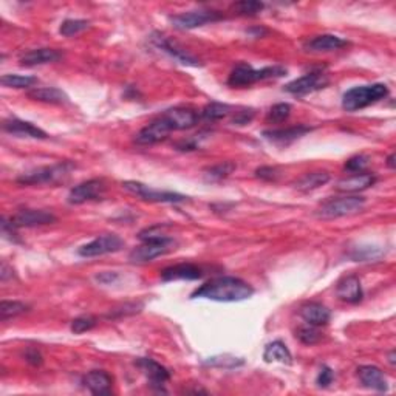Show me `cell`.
<instances>
[{
	"mask_svg": "<svg viewBox=\"0 0 396 396\" xmlns=\"http://www.w3.org/2000/svg\"><path fill=\"white\" fill-rule=\"evenodd\" d=\"M254 294V288L247 282L232 278V275H223L216 278L197 288L191 294V299H207L213 302H242L247 300Z\"/></svg>",
	"mask_w": 396,
	"mask_h": 396,
	"instance_id": "cell-1",
	"label": "cell"
},
{
	"mask_svg": "<svg viewBox=\"0 0 396 396\" xmlns=\"http://www.w3.org/2000/svg\"><path fill=\"white\" fill-rule=\"evenodd\" d=\"M143 240V244L136 247L129 254V260L132 263H147L160 256L167 254L175 247V240L172 237L163 232L161 226H154L140 232L138 236Z\"/></svg>",
	"mask_w": 396,
	"mask_h": 396,
	"instance_id": "cell-2",
	"label": "cell"
},
{
	"mask_svg": "<svg viewBox=\"0 0 396 396\" xmlns=\"http://www.w3.org/2000/svg\"><path fill=\"white\" fill-rule=\"evenodd\" d=\"M285 74L286 68L280 65L263 67L260 70H256V68H253L251 65L240 64L231 72L228 78V85L234 87V89H243V87H249L256 83H259V81L282 78L285 76Z\"/></svg>",
	"mask_w": 396,
	"mask_h": 396,
	"instance_id": "cell-3",
	"label": "cell"
},
{
	"mask_svg": "<svg viewBox=\"0 0 396 396\" xmlns=\"http://www.w3.org/2000/svg\"><path fill=\"white\" fill-rule=\"evenodd\" d=\"M388 95V87L386 84H370L357 85L345 92L342 98V107L347 112H356L372 105Z\"/></svg>",
	"mask_w": 396,
	"mask_h": 396,
	"instance_id": "cell-4",
	"label": "cell"
},
{
	"mask_svg": "<svg viewBox=\"0 0 396 396\" xmlns=\"http://www.w3.org/2000/svg\"><path fill=\"white\" fill-rule=\"evenodd\" d=\"M74 166L72 163H59L53 166H43L33 169V171L22 174L17 178V183L22 186H42V185H56L64 181L70 175Z\"/></svg>",
	"mask_w": 396,
	"mask_h": 396,
	"instance_id": "cell-5",
	"label": "cell"
},
{
	"mask_svg": "<svg viewBox=\"0 0 396 396\" xmlns=\"http://www.w3.org/2000/svg\"><path fill=\"white\" fill-rule=\"evenodd\" d=\"M366 206V198L362 197H337L326 200L322 206L319 207L316 216L324 220H333V218H341L355 216V213L361 212Z\"/></svg>",
	"mask_w": 396,
	"mask_h": 396,
	"instance_id": "cell-6",
	"label": "cell"
},
{
	"mask_svg": "<svg viewBox=\"0 0 396 396\" xmlns=\"http://www.w3.org/2000/svg\"><path fill=\"white\" fill-rule=\"evenodd\" d=\"M123 187L127 192L134 194L138 198H141L144 201H152V203H181V201H186L189 198L178 192L152 189V187L140 183V181H124Z\"/></svg>",
	"mask_w": 396,
	"mask_h": 396,
	"instance_id": "cell-7",
	"label": "cell"
},
{
	"mask_svg": "<svg viewBox=\"0 0 396 396\" xmlns=\"http://www.w3.org/2000/svg\"><path fill=\"white\" fill-rule=\"evenodd\" d=\"M223 16L220 14L218 11L213 10H194V11H186L180 12V14L171 16V23L177 30H194L198 27H203L206 23H212L217 21H222Z\"/></svg>",
	"mask_w": 396,
	"mask_h": 396,
	"instance_id": "cell-8",
	"label": "cell"
},
{
	"mask_svg": "<svg viewBox=\"0 0 396 396\" xmlns=\"http://www.w3.org/2000/svg\"><path fill=\"white\" fill-rule=\"evenodd\" d=\"M124 248V240L116 234H105L101 236L95 240L84 244L78 249V254L81 257H85V259H90V257H98V256H105L112 253H118Z\"/></svg>",
	"mask_w": 396,
	"mask_h": 396,
	"instance_id": "cell-9",
	"label": "cell"
},
{
	"mask_svg": "<svg viewBox=\"0 0 396 396\" xmlns=\"http://www.w3.org/2000/svg\"><path fill=\"white\" fill-rule=\"evenodd\" d=\"M150 42L154 43L156 48H160L161 52L167 53L171 58H174L177 62L187 67H201L200 59H197L196 56H192L189 52H186L185 48H181L178 43H175L172 39H169L167 36L161 33H154L150 36Z\"/></svg>",
	"mask_w": 396,
	"mask_h": 396,
	"instance_id": "cell-10",
	"label": "cell"
},
{
	"mask_svg": "<svg viewBox=\"0 0 396 396\" xmlns=\"http://www.w3.org/2000/svg\"><path fill=\"white\" fill-rule=\"evenodd\" d=\"M107 186L104 180L93 178L89 181H84L78 186H74L73 189L68 194V203L70 205H84L89 201H98L103 200L105 196Z\"/></svg>",
	"mask_w": 396,
	"mask_h": 396,
	"instance_id": "cell-11",
	"label": "cell"
},
{
	"mask_svg": "<svg viewBox=\"0 0 396 396\" xmlns=\"http://www.w3.org/2000/svg\"><path fill=\"white\" fill-rule=\"evenodd\" d=\"M160 116L165 119L166 124L169 125V129L172 132L189 130L192 127H196L200 119L198 113L191 109V107H174V109L163 112Z\"/></svg>",
	"mask_w": 396,
	"mask_h": 396,
	"instance_id": "cell-12",
	"label": "cell"
},
{
	"mask_svg": "<svg viewBox=\"0 0 396 396\" xmlns=\"http://www.w3.org/2000/svg\"><path fill=\"white\" fill-rule=\"evenodd\" d=\"M329 84V78L324 72H311L306 73L305 76L291 81L290 84L285 85V92L291 93L294 96H305L308 93L324 89Z\"/></svg>",
	"mask_w": 396,
	"mask_h": 396,
	"instance_id": "cell-13",
	"label": "cell"
},
{
	"mask_svg": "<svg viewBox=\"0 0 396 396\" xmlns=\"http://www.w3.org/2000/svg\"><path fill=\"white\" fill-rule=\"evenodd\" d=\"M10 220L16 228H36V226L54 223L56 217L52 212L43 209H21Z\"/></svg>",
	"mask_w": 396,
	"mask_h": 396,
	"instance_id": "cell-14",
	"label": "cell"
},
{
	"mask_svg": "<svg viewBox=\"0 0 396 396\" xmlns=\"http://www.w3.org/2000/svg\"><path fill=\"white\" fill-rule=\"evenodd\" d=\"M171 132L172 130L169 129L165 119L158 115L155 119H152L146 127L138 132L135 136V143L141 144V146H152V144L166 140Z\"/></svg>",
	"mask_w": 396,
	"mask_h": 396,
	"instance_id": "cell-15",
	"label": "cell"
},
{
	"mask_svg": "<svg viewBox=\"0 0 396 396\" xmlns=\"http://www.w3.org/2000/svg\"><path fill=\"white\" fill-rule=\"evenodd\" d=\"M136 367L141 370L144 376L149 379L150 384L154 387H158V390L165 392L163 390V386L171 379V373H169V370L166 367H163L161 364L150 359V357H140V359L136 361Z\"/></svg>",
	"mask_w": 396,
	"mask_h": 396,
	"instance_id": "cell-16",
	"label": "cell"
},
{
	"mask_svg": "<svg viewBox=\"0 0 396 396\" xmlns=\"http://www.w3.org/2000/svg\"><path fill=\"white\" fill-rule=\"evenodd\" d=\"M2 129L12 136L17 138H33V140H47L48 135L42 129L36 127L34 124L28 121H22V119L11 118L6 119L2 124Z\"/></svg>",
	"mask_w": 396,
	"mask_h": 396,
	"instance_id": "cell-17",
	"label": "cell"
},
{
	"mask_svg": "<svg viewBox=\"0 0 396 396\" xmlns=\"http://www.w3.org/2000/svg\"><path fill=\"white\" fill-rule=\"evenodd\" d=\"M311 130L313 129L308 127V125L299 124V125H293V127H286V129L265 130L263 132V136H265L268 141L278 144V146H288V144H291L296 140H299V138L310 134Z\"/></svg>",
	"mask_w": 396,
	"mask_h": 396,
	"instance_id": "cell-18",
	"label": "cell"
},
{
	"mask_svg": "<svg viewBox=\"0 0 396 396\" xmlns=\"http://www.w3.org/2000/svg\"><path fill=\"white\" fill-rule=\"evenodd\" d=\"M64 58V53L54 48H36L27 52L21 56L19 64L22 67H36V65H45L53 64Z\"/></svg>",
	"mask_w": 396,
	"mask_h": 396,
	"instance_id": "cell-19",
	"label": "cell"
},
{
	"mask_svg": "<svg viewBox=\"0 0 396 396\" xmlns=\"http://www.w3.org/2000/svg\"><path fill=\"white\" fill-rule=\"evenodd\" d=\"M357 378H359L361 384L364 387L370 388V390L376 392H387L388 390V381L386 378L384 372L375 366H362L357 368Z\"/></svg>",
	"mask_w": 396,
	"mask_h": 396,
	"instance_id": "cell-20",
	"label": "cell"
},
{
	"mask_svg": "<svg viewBox=\"0 0 396 396\" xmlns=\"http://www.w3.org/2000/svg\"><path fill=\"white\" fill-rule=\"evenodd\" d=\"M205 275L203 269L194 263H178L161 271V279L165 282L174 280H198Z\"/></svg>",
	"mask_w": 396,
	"mask_h": 396,
	"instance_id": "cell-21",
	"label": "cell"
},
{
	"mask_svg": "<svg viewBox=\"0 0 396 396\" xmlns=\"http://www.w3.org/2000/svg\"><path fill=\"white\" fill-rule=\"evenodd\" d=\"M300 317L305 320L306 324L314 326H322L330 322L331 313L325 305L319 304V302H306L300 306L299 310Z\"/></svg>",
	"mask_w": 396,
	"mask_h": 396,
	"instance_id": "cell-22",
	"label": "cell"
},
{
	"mask_svg": "<svg viewBox=\"0 0 396 396\" xmlns=\"http://www.w3.org/2000/svg\"><path fill=\"white\" fill-rule=\"evenodd\" d=\"M375 183L376 177L373 174L361 172L348 175V177L339 180L336 183V189L339 192H361L368 189V187H372Z\"/></svg>",
	"mask_w": 396,
	"mask_h": 396,
	"instance_id": "cell-23",
	"label": "cell"
},
{
	"mask_svg": "<svg viewBox=\"0 0 396 396\" xmlns=\"http://www.w3.org/2000/svg\"><path fill=\"white\" fill-rule=\"evenodd\" d=\"M83 384L93 395H112L113 378L105 370H92L84 376Z\"/></svg>",
	"mask_w": 396,
	"mask_h": 396,
	"instance_id": "cell-24",
	"label": "cell"
},
{
	"mask_svg": "<svg viewBox=\"0 0 396 396\" xmlns=\"http://www.w3.org/2000/svg\"><path fill=\"white\" fill-rule=\"evenodd\" d=\"M348 45V41L342 39V37L335 34H320L313 37L311 41L305 43V50L311 53H325V52H335V50H341Z\"/></svg>",
	"mask_w": 396,
	"mask_h": 396,
	"instance_id": "cell-25",
	"label": "cell"
},
{
	"mask_svg": "<svg viewBox=\"0 0 396 396\" xmlns=\"http://www.w3.org/2000/svg\"><path fill=\"white\" fill-rule=\"evenodd\" d=\"M336 294L339 299L347 302V304H357V302H361L364 293L359 279H357L356 275H347V278H344L337 284Z\"/></svg>",
	"mask_w": 396,
	"mask_h": 396,
	"instance_id": "cell-26",
	"label": "cell"
},
{
	"mask_svg": "<svg viewBox=\"0 0 396 396\" xmlns=\"http://www.w3.org/2000/svg\"><path fill=\"white\" fill-rule=\"evenodd\" d=\"M27 95L30 99L39 101V103L45 104L62 105L70 103V98L67 96V93L58 89V87H41V89L34 87V89H31Z\"/></svg>",
	"mask_w": 396,
	"mask_h": 396,
	"instance_id": "cell-27",
	"label": "cell"
},
{
	"mask_svg": "<svg viewBox=\"0 0 396 396\" xmlns=\"http://www.w3.org/2000/svg\"><path fill=\"white\" fill-rule=\"evenodd\" d=\"M263 359L265 362L271 364V362H280L285 364V366H290L293 362V356L291 351L288 350L286 345L282 341H274L271 344H268L265 347V351H263Z\"/></svg>",
	"mask_w": 396,
	"mask_h": 396,
	"instance_id": "cell-28",
	"label": "cell"
},
{
	"mask_svg": "<svg viewBox=\"0 0 396 396\" xmlns=\"http://www.w3.org/2000/svg\"><path fill=\"white\" fill-rule=\"evenodd\" d=\"M329 181H330L329 172H325V171L310 172V174H305L300 180H298L296 189L300 192H311L314 189H319L320 186L326 185Z\"/></svg>",
	"mask_w": 396,
	"mask_h": 396,
	"instance_id": "cell-29",
	"label": "cell"
},
{
	"mask_svg": "<svg viewBox=\"0 0 396 396\" xmlns=\"http://www.w3.org/2000/svg\"><path fill=\"white\" fill-rule=\"evenodd\" d=\"M236 171V165L231 161L218 163L216 166L207 167L205 171V180L206 181H220L228 178L229 175Z\"/></svg>",
	"mask_w": 396,
	"mask_h": 396,
	"instance_id": "cell-30",
	"label": "cell"
},
{
	"mask_svg": "<svg viewBox=\"0 0 396 396\" xmlns=\"http://www.w3.org/2000/svg\"><path fill=\"white\" fill-rule=\"evenodd\" d=\"M231 113H232L231 105L223 103H211L201 110V118L206 119V121H218V119L229 116Z\"/></svg>",
	"mask_w": 396,
	"mask_h": 396,
	"instance_id": "cell-31",
	"label": "cell"
},
{
	"mask_svg": "<svg viewBox=\"0 0 396 396\" xmlns=\"http://www.w3.org/2000/svg\"><path fill=\"white\" fill-rule=\"evenodd\" d=\"M28 311V305H25L23 302L19 300H2L0 304V319L8 320L11 317H17L21 314Z\"/></svg>",
	"mask_w": 396,
	"mask_h": 396,
	"instance_id": "cell-32",
	"label": "cell"
},
{
	"mask_svg": "<svg viewBox=\"0 0 396 396\" xmlns=\"http://www.w3.org/2000/svg\"><path fill=\"white\" fill-rule=\"evenodd\" d=\"M0 83L8 89H30L37 83V79L34 76H22V74H3Z\"/></svg>",
	"mask_w": 396,
	"mask_h": 396,
	"instance_id": "cell-33",
	"label": "cell"
},
{
	"mask_svg": "<svg viewBox=\"0 0 396 396\" xmlns=\"http://www.w3.org/2000/svg\"><path fill=\"white\" fill-rule=\"evenodd\" d=\"M89 21H83V19H67V21L61 23L59 33L65 37H72L83 33V31L89 28Z\"/></svg>",
	"mask_w": 396,
	"mask_h": 396,
	"instance_id": "cell-34",
	"label": "cell"
},
{
	"mask_svg": "<svg viewBox=\"0 0 396 396\" xmlns=\"http://www.w3.org/2000/svg\"><path fill=\"white\" fill-rule=\"evenodd\" d=\"M296 337L302 344L314 345V344H317L320 339H322V333L319 331V326L306 324L304 326H300V329L296 331Z\"/></svg>",
	"mask_w": 396,
	"mask_h": 396,
	"instance_id": "cell-35",
	"label": "cell"
},
{
	"mask_svg": "<svg viewBox=\"0 0 396 396\" xmlns=\"http://www.w3.org/2000/svg\"><path fill=\"white\" fill-rule=\"evenodd\" d=\"M290 115H291V105L286 103H280L269 109L268 115H267V121L269 124H280V123L286 121V119L290 118Z\"/></svg>",
	"mask_w": 396,
	"mask_h": 396,
	"instance_id": "cell-36",
	"label": "cell"
},
{
	"mask_svg": "<svg viewBox=\"0 0 396 396\" xmlns=\"http://www.w3.org/2000/svg\"><path fill=\"white\" fill-rule=\"evenodd\" d=\"M263 8H265V5L262 2H254V0H244V2L234 5V10L240 16H257Z\"/></svg>",
	"mask_w": 396,
	"mask_h": 396,
	"instance_id": "cell-37",
	"label": "cell"
},
{
	"mask_svg": "<svg viewBox=\"0 0 396 396\" xmlns=\"http://www.w3.org/2000/svg\"><path fill=\"white\" fill-rule=\"evenodd\" d=\"M207 366H213V367H223V368H234L243 364V359L240 357H234V356H213L209 357V361H206Z\"/></svg>",
	"mask_w": 396,
	"mask_h": 396,
	"instance_id": "cell-38",
	"label": "cell"
},
{
	"mask_svg": "<svg viewBox=\"0 0 396 396\" xmlns=\"http://www.w3.org/2000/svg\"><path fill=\"white\" fill-rule=\"evenodd\" d=\"M96 326V319L92 316H81L72 322V331L74 335H83L85 331H90Z\"/></svg>",
	"mask_w": 396,
	"mask_h": 396,
	"instance_id": "cell-39",
	"label": "cell"
},
{
	"mask_svg": "<svg viewBox=\"0 0 396 396\" xmlns=\"http://www.w3.org/2000/svg\"><path fill=\"white\" fill-rule=\"evenodd\" d=\"M367 166H368V156L356 155V156H351V158L345 163V171L353 172V174H361L366 171Z\"/></svg>",
	"mask_w": 396,
	"mask_h": 396,
	"instance_id": "cell-40",
	"label": "cell"
},
{
	"mask_svg": "<svg viewBox=\"0 0 396 396\" xmlns=\"http://www.w3.org/2000/svg\"><path fill=\"white\" fill-rule=\"evenodd\" d=\"M333 379H335V372H333V370H331L330 367L324 366L322 368H320V372H319V375H317L316 384H317V387H320V388H326V387H329V386L331 384Z\"/></svg>",
	"mask_w": 396,
	"mask_h": 396,
	"instance_id": "cell-41",
	"label": "cell"
},
{
	"mask_svg": "<svg viewBox=\"0 0 396 396\" xmlns=\"http://www.w3.org/2000/svg\"><path fill=\"white\" fill-rule=\"evenodd\" d=\"M256 177L260 180H265V181H275L280 177V172H279V169H275V167L263 166V167L257 169Z\"/></svg>",
	"mask_w": 396,
	"mask_h": 396,
	"instance_id": "cell-42",
	"label": "cell"
},
{
	"mask_svg": "<svg viewBox=\"0 0 396 396\" xmlns=\"http://www.w3.org/2000/svg\"><path fill=\"white\" fill-rule=\"evenodd\" d=\"M256 112L253 109H242L236 112L234 118H232V124L236 125H247L248 123L253 121Z\"/></svg>",
	"mask_w": 396,
	"mask_h": 396,
	"instance_id": "cell-43",
	"label": "cell"
},
{
	"mask_svg": "<svg viewBox=\"0 0 396 396\" xmlns=\"http://www.w3.org/2000/svg\"><path fill=\"white\" fill-rule=\"evenodd\" d=\"M16 226L11 223V220L2 218V234L8 238L11 242H17V234H16Z\"/></svg>",
	"mask_w": 396,
	"mask_h": 396,
	"instance_id": "cell-44",
	"label": "cell"
},
{
	"mask_svg": "<svg viewBox=\"0 0 396 396\" xmlns=\"http://www.w3.org/2000/svg\"><path fill=\"white\" fill-rule=\"evenodd\" d=\"M25 359H27L30 364H33V366H41L42 355L37 350L30 348V350H27V353H25Z\"/></svg>",
	"mask_w": 396,
	"mask_h": 396,
	"instance_id": "cell-45",
	"label": "cell"
},
{
	"mask_svg": "<svg viewBox=\"0 0 396 396\" xmlns=\"http://www.w3.org/2000/svg\"><path fill=\"white\" fill-rule=\"evenodd\" d=\"M116 279H118V274H116V273H103V274L96 275V280L101 282V284H104V285L115 284Z\"/></svg>",
	"mask_w": 396,
	"mask_h": 396,
	"instance_id": "cell-46",
	"label": "cell"
},
{
	"mask_svg": "<svg viewBox=\"0 0 396 396\" xmlns=\"http://www.w3.org/2000/svg\"><path fill=\"white\" fill-rule=\"evenodd\" d=\"M395 158H396L395 154H392V155L388 156V158H387V166L390 167V169H395V167H396V165H395Z\"/></svg>",
	"mask_w": 396,
	"mask_h": 396,
	"instance_id": "cell-47",
	"label": "cell"
},
{
	"mask_svg": "<svg viewBox=\"0 0 396 396\" xmlns=\"http://www.w3.org/2000/svg\"><path fill=\"white\" fill-rule=\"evenodd\" d=\"M388 362L395 366V351H390V355H388Z\"/></svg>",
	"mask_w": 396,
	"mask_h": 396,
	"instance_id": "cell-48",
	"label": "cell"
}]
</instances>
